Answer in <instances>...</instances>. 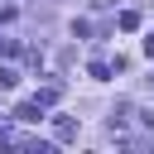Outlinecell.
Listing matches in <instances>:
<instances>
[{"label": "cell", "instance_id": "8992f818", "mask_svg": "<svg viewBox=\"0 0 154 154\" xmlns=\"http://www.w3.org/2000/svg\"><path fill=\"white\" fill-rule=\"evenodd\" d=\"M116 24H120V29H140V14H135V10H125V14L116 19Z\"/></svg>", "mask_w": 154, "mask_h": 154}, {"label": "cell", "instance_id": "5b68a950", "mask_svg": "<svg viewBox=\"0 0 154 154\" xmlns=\"http://www.w3.org/2000/svg\"><path fill=\"white\" fill-rule=\"evenodd\" d=\"M14 82H19V72L5 63V67H0V91H14Z\"/></svg>", "mask_w": 154, "mask_h": 154}, {"label": "cell", "instance_id": "52a82bcc", "mask_svg": "<svg viewBox=\"0 0 154 154\" xmlns=\"http://www.w3.org/2000/svg\"><path fill=\"white\" fill-rule=\"evenodd\" d=\"M140 120H144V130H154V111H144V116H140Z\"/></svg>", "mask_w": 154, "mask_h": 154}, {"label": "cell", "instance_id": "3957f363", "mask_svg": "<svg viewBox=\"0 0 154 154\" xmlns=\"http://www.w3.org/2000/svg\"><path fill=\"white\" fill-rule=\"evenodd\" d=\"M87 72H91L96 82H106V77H111V63H106V58H91V67H87Z\"/></svg>", "mask_w": 154, "mask_h": 154}, {"label": "cell", "instance_id": "7a4b0ae2", "mask_svg": "<svg viewBox=\"0 0 154 154\" xmlns=\"http://www.w3.org/2000/svg\"><path fill=\"white\" fill-rule=\"evenodd\" d=\"M58 96H63V82H48V87H43V91H38V96H34V101H38V106H43V111H48V106H53V101H58Z\"/></svg>", "mask_w": 154, "mask_h": 154}, {"label": "cell", "instance_id": "ba28073f", "mask_svg": "<svg viewBox=\"0 0 154 154\" xmlns=\"http://www.w3.org/2000/svg\"><path fill=\"white\" fill-rule=\"evenodd\" d=\"M144 53H149V58H154V34H149V38H144Z\"/></svg>", "mask_w": 154, "mask_h": 154}, {"label": "cell", "instance_id": "6da1fadb", "mask_svg": "<svg viewBox=\"0 0 154 154\" xmlns=\"http://www.w3.org/2000/svg\"><path fill=\"white\" fill-rule=\"evenodd\" d=\"M53 135H58V140H77V120H72V116H58V120H53Z\"/></svg>", "mask_w": 154, "mask_h": 154}, {"label": "cell", "instance_id": "9c48e42d", "mask_svg": "<svg viewBox=\"0 0 154 154\" xmlns=\"http://www.w3.org/2000/svg\"><path fill=\"white\" fill-rule=\"evenodd\" d=\"M5 19H10V10H0V24H5Z\"/></svg>", "mask_w": 154, "mask_h": 154}, {"label": "cell", "instance_id": "277c9868", "mask_svg": "<svg viewBox=\"0 0 154 154\" xmlns=\"http://www.w3.org/2000/svg\"><path fill=\"white\" fill-rule=\"evenodd\" d=\"M14 116H19V120H38V116H43V106H38V101H24Z\"/></svg>", "mask_w": 154, "mask_h": 154}]
</instances>
